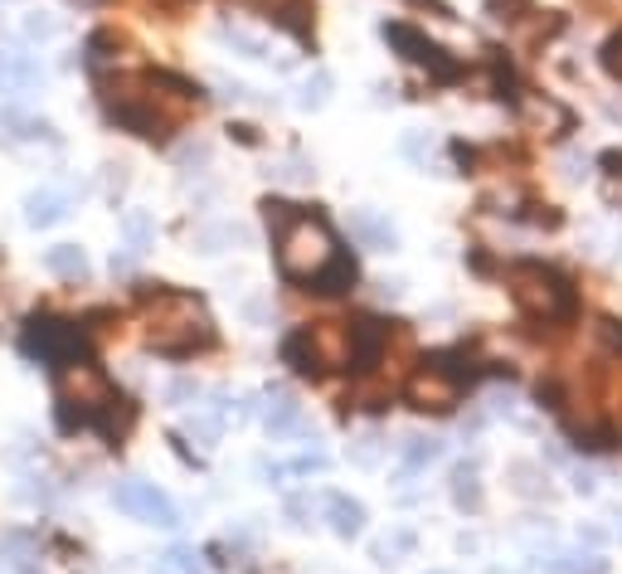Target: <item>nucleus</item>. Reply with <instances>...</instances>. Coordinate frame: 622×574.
I'll list each match as a JSON object with an SVG mask.
<instances>
[{
  "label": "nucleus",
  "instance_id": "8",
  "mask_svg": "<svg viewBox=\"0 0 622 574\" xmlns=\"http://www.w3.org/2000/svg\"><path fill=\"white\" fill-rule=\"evenodd\" d=\"M404 395H409V404L414 409H423V414H448V409H457L462 385L448 375L443 365H423V370H414L409 375Z\"/></svg>",
  "mask_w": 622,
  "mask_h": 574
},
{
  "label": "nucleus",
  "instance_id": "22",
  "mask_svg": "<svg viewBox=\"0 0 622 574\" xmlns=\"http://www.w3.org/2000/svg\"><path fill=\"white\" fill-rule=\"evenodd\" d=\"M25 137H49V122H35L15 108H0V142H25Z\"/></svg>",
  "mask_w": 622,
  "mask_h": 574
},
{
  "label": "nucleus",
  "instance_id": "35",
  "mask_svg": "<svg viewBox=\"0 0 622 574\" xmlns=\"http://www.w3.org/2000/svg\"><path fill=\"white\" fill-rule=\"evenodd\" d=\"M598 336H603V341H608V346H613V351L622 356V322H613V317H608V322H598Z\"/></svg>",
  "mask_w": 622,
  "mask_h": 574
},
{
  "label": "nucleus",
  "instance_id": "28",
  "mask_svg": "<svg viewBox=\"0 0 622 574\" xmlns=\"http://www.w3.org/2000/svg\"><path fill=\"white\" fill-rule=\"evenodd\" d=\"M122 229H127V239H132V249H146V244H151V220L146 215H127V224H122Z\"/></svg>",
  "mask_w": 622,
  "mask_h": 574
},
{
  "label": "nucleus",
  "instance_id": "12",
  "mask_svg": "<svg viewBox=\"0 0 622 574\" xmlns=\"http://www.w3.org/2000/svg\"><path fill=\"white\" fill-rule=\"evenodd\" d=\"M263 429L273 438H287V434H302L307 429V419H302V404L292 395H282V390H273L268 395V409H263Z\"/></svg>",
  "mask_w": 622,
  "mask_h": 574
},
{
  "label": "nucleus",
  "instance_id": "25",
  "mask_svg": "<svg viewBox=\"0 0 622 574\" xmlns=\"http://www.w3.org/2000/svg\"><path fill=\"white\" fill-rule=\"evenodd\" d=\"M219 40L239 44V49L248 54V59H263V40H258V35H248L244 25H224V30H219Z\"/></svg>",
  "mask_w": 622,
  "mask_h": 574
},
{
  "label": "nucleus",
  "instance_id": "33",
  "mask_svg": "<svg viewBox=\"0 0 622 574\" xmlns=\"http://www.w3.org/2000/svg\"><path fill=\"white\" fill-rule=\"evenodd\" d=\"M399 550H409V536H394V540H380V545H375V560H380V565H389V560H394V555H399Z\"/></svg>",
  "mask_w": 622,
  "mask_h": 574
},
{
  "label": "nucleus",
  "instance_id": "15",
  "mask_svg": "<svg viewBox=\"0 0 622 574\" xmlns=\"http://www.w3.org/2000/svg\"><path fill=\"white\" fill-rule=\"evenodd\" d=\"M350 288H355V258H346V254H336L331 263L312 278V292H321V297H336V292H350Z\"/></svg>",
  "mask_w": 622,
  "mask_h": 574
},
{
  "label": "nucleus",
  "instance_id": "10",
  "mask_svg": "<svg viewBox=\"0 0 622 574\" xmlns=\"http://www.w3.org/2000/svg\"><path fill=\"white\" fill-rule=\"evenodd\" d=\"M307 336H312V346H316L321 370L350 365V326H341V322H316V326H307Z\"/></svg>",
  "mask_w": 622,
  "mask_h": 574
},
{
  "label": "nucleus",
  "instance_id": "2",
  "mask_svg": "<svg viewBox=\"0 0 622 574\" xmlns=\"http://www.w3.org/2000/svg\"><path fill=\"white\" fill-rule=\"evenodd\" d=\"M214 341V326L205 317L195 297H180V292H156V312H151V331L146 346L161 356H190L195 346Z\"/></svg>",
  "mask_w": 622,
  "mask_h": 574
},
{
  "label": "nucleus",
  "instance_id": "40",
  "mask_svg": "<svg viewBox=\"0 0 622 574\" xmlns=\"http://www.w3.org/2000/svg\"><path fill=\"white\" fill-rule=\"evenodd\" d=\"M618 536H622V516H618Z\"/></svg>",
  "mask_w": 622,
  "mask_h": 574
},
{
  "label": "nucleus",
  "instance_id": "1",
  "mask_svg": "<svg viewBox=\"0 0 622 574\" xmlns=\"http://www.w3.org/2000/svg\"><path fill=\"white\" fill-rule=\"evenodd\" d=\"M190 88L180 78H166V74H122L103 83V103H108V117L117 127L137 132V137H166V132L180 122V112L190 108Z\"/></svg>",
  "mask_w": 622,
  "mask_h": 574
},
{
  "label": "nucleus",
  "instance_id": "30",
  "mask_svg": "<svg viewBox=\"0 0 622 574\" xmlns=\"http://www.w3.org/2000/svg\"><path fill=\"white\" fill-rule=\"evenodd\" d=\"M603 69H608V74H613L618 83H622V35H613V40L603 44Z\"/></svg>",
  "mask_w": 622,
  "mask_h": 574
},
{
  "label": "nucleus",
  "instance_id": "29",
  "mask_svg": "<svg viewBox=\"0 0 622 574\" xmlns=\"http://www.w3.org/2000/svg\"><path fill=\"white\" fill-rule=\"evenodd\" d=\"M263 215H268V224H273V229L282 234L292 220H297V210H292V205H282V200H263Z\"/></svg>",
  "mask_w": 622,
  "mask_h": 574
},
{
  "label": "nucleus",
  "instance_id": "14",
  "mask_svg": "<svg viewBox=\"0 0 622 574\" xmlns=\"http://www.w3.org/2000/svg\"><path fill=\"white\" fill-rule=\"evenodd\" d=\"M438 458H443V438H433V434H414V438H404L399 443L404 472H423V468H433Z\"/></svg>",
  "mask_w": 622,
  "mask_h": 574
},
{
  "label": "nucleus",
  "instance_id": "41",
  "mask_svg": "<svg viewBox=\"0 0 622 574\" xmlns=\"http://www.w3.org/2000/svg\"><path fill=\"white\" fill-rule=\"evenodd\" d=\"M78 5H88V0H78Z\"/></svg>",
  "mask_w": 622,
  "mask_h": 574
},
{
  "label": "nucleus",
  "instance_id": "37",
  "mask_svg": "<svg viewBox=\"0 0 622 574\" xmlns=\"http://www.w3.org/2000/svg\"><path fill=\"white\" fill-rule=\"evenodd\" d=\"M54 30H59L54 20H39V15L25 20V35H30V40H54Z\"/></svg>",
  "mask_w": 622,
  "mask_h": 574
},
{
  "label": "nucleus",
  "instance_id": "34",
  "mask_svg": "<svg viewBox=\"0 0 622 574\" xmlns=\"http://www.w3.org/2000/svg\"><path fill=\"white\" fill-rule=\"evenodd\" d=\"M282 472H326V453H302L297 463H287Z\"/></svg>",
  "mask_w": 622,
  "mask_h": 574
},
{
  "label": "nucleus",
  "instance_id": "19",
  "mask_svg": "<svg viewBox=\"0 0 622 574\" xmlns=\"http://www.w3.org/2000/svg\"><path fill=\"white\" fill-rule=\"evenodd\" d=\"M282 360H287L297 375H321V360H316V346L307 331H292L287 341H282Z\"/></svg>",
  "mask_w": 622,
  "mask_h": 574
},
{
  "label": "nucleus",
  "instance_id": "31",
  "mask_svg": "<svg viewBox=\"0 0 622 574\" xmlns=\"http://www.w3.org/2000/svg\"><path fill=\"white\" fill-rule=\"evenodd\" d=\"M190 434H195L200 443H214V438H219V419H210V414H200V419H190Z\"/></svg>",
  "mask_w": 622,
  "mask_h": 574
},
{
  "label": "nucleus",
  "instance_id": "27",
  "mask_svg": "<svg viewBox=\"0 0 622 574\" xmlns=\"http://www.w3.org/2000/svg\"><path fill=\"white\" fill-rule=\"evenodd\" d=\"M326 88H331V78H326V74H312L307 83H302V98H297V103H302V108H321V103H326Z\"/></svg>",
  "mask_w": 622,
  "mask_h": 574
},
{
  "label": "nucleus",
  "instance_id": "9",
  "mask_svg": "<svg viewBox=\"0 0 622 574\" xmlns=\"http://www.w3.org/2000/svg\"><path fill=\"white\" fill-rule=\"evenodd\" d=\"M59 395H64V404H73V399L83 404V419H88V414H98L112 399V385L103 380V370H93L88 360H73L59 375Z\"/></svg>",
  "mask_w": 622,
  "mask_h": 574
},
{
  "label": "nucleus",
  "instance_id": "20",
  "mask_svg": "<svg viewBox=\"0 0 622 574\" xmlns=\"http://www.w3.org/2000/svg\"><path fill=\"white\" fill-rule=\"evenodd\" d=\"M326 516H331V531L336 536H360V526H365V506L350 502V497H326Z\"/></svg>",
  "mask_w": 622,
  "mask_h": 574
},
{
  "label": "nucleus",
  "instance_id": "23",
  "mask_svg": "<svg viewBox=\"0 0 622 574\" xmlns=\"http://www.w3.org/2000/svg\"><path fill=\"white\" fill-rule=\"evenodd\" d=\"M520 112H525L530 127H554V132L569 127V112H564L559 103H550V98H525V103H520Z\"/></svg>",
  "mask_w": 622,
  "mask_h": 574
},
{
  "label": "nucleus",
  "instance_id": "4",
  "mask_svg": "<svg viewBox=\"0 0 622 574\" xmlns=\"http://www.w3.org/2000/svg\"><path fill=\"white\" fill-rule=\"evenodd\" d=\"M341 254L336 249V234L326 229V220L321 215H297L287 224V229L278 234V258H282V273H292V278H312L321 273L331 258Z\"/></svg>",
  "mask_w": 622,
  "mask_h": 574
},
{
  "label": "nucleus",
  "instance_id": "6",
  "mask_svg": "<svg viewBox=\"0 0 622 574\" xmlns=\"http://www.w3.org/2000/svg\"><path fill=\"white\" fill-rule=\"evenodd\" d=\"M384 40H389L409 64H423V69L433 74L438 83H452V78L462 74V64H457V59H448L443 44H433L428 35H418V30H414V25H404V20H384Z\"/></svg>",
  "mask_w": 622,
  "mask_h": 574
},
{
  "label": "nucleus",
  "instance_id": "18",
  "mask_svg": "<svg viewBox=\"0 0 622 574\" xmlns=\"http://www.w3.org/2000/svg\"><path fill=\"white\" fill-rule=\"evenodd\" d=\"M44 268H49L54 278H88V254L78 249V244H54V249L44 254Z\"/></svg>",
  "mask_w": 622,
  "mask_h": 574
},
{
  "label": "nucleus",
  "instance_id": "38",
  "mask_svg": "<svg viewBox=\"0 0 622 574\" xmlns=\"http://www.w3.org/2000/svg\"><path fill=\"white\" fill-rule=\"evenodd\" d=\"M278 176H282V180H312V171H307V166H302V161H287Z\"/></svg>",
  "mask_w": 622,
  "mask_h": 574
},
{
  "label": "nucleus",
  "instance_id": "21",
  "mask_svg": "<svg viewBox=\"0 0 622 574\" xmlns=\"http://www.w3.org/2000/svg\"><path fill=\"white\" fill-rule=\"evenodd\" d=\"M350 234H355L365 249H394V229H389V224H384L380 215H370V210L350 215Z\"/></svg>",
  "mask_w": 622,
  "mask_h": 574
},
{
  "label": "nucleus",
  "instance_id": "26",
  "mask_svg": "<svg viewBox=\"0 0 622 574\" xmlns=\"http://www.w3.org/2000/svg\"><path fill=\"white\" fill-rule=\"evenodd\" d=\"M108 49H122V35H117V30H98V35L88 40V64H103V59H112Z\"/></svg>",
  "mask_w": 622,
  "mask_h": 574
},
{
  "label": "nucleus",
  "instance_id": "16",
  "mask_svg": "<svg viewBox=\"0 0 622 574\" xmlns=\"http://www.w3.org/2000/svg\"><path fill=\"white\" fill-rule=\"evenodd\" d=\"M545 574H608V560L598 550H559L550 555Z\"/></svg>",
  "mask_w": 622,
  "mask_h": 574
},
{
  "label": "nucleus",
  "instance_id": "11",
  "mask_svg": "<svg viewBox=\"0 0 622 574\" xmlns=\"http://www.w3.org/2000/svg\"><path fill=\"white\" fill-rule=\"evenodd\" d=\"M384 341H389V331H384L375 317H360L355 326H350V365H355V370H375Z\"/></svg>",
  "mask_w": 622,
  "mask_h": 574
},
{
  "label": "nucleus",
  "instance_id": "3",
  "mask_svg": "<svg viewBox=\"0 0 622 574\" xmlns=\"http://www.w3.org/2000/svg\"><path fill=\"white\" fill-rule=\"evenodd\" d=\"M506 288H511L516 307L530 322H569L579 312V297H574L569 278H559L545 263H511L506 268Z\"/></svg>",
  "mask_w": 622,
  "mask_h": 574
},
{
  "label": "nucleus",
  "instance_id": "17",
  "mask_svg": "<svg viewBox=\"0 0 622 574\" xmlns=\"http://www.w3.org/2000/svg\"><path fill=\"white\" fill-rule=\"evenodd\" d=\"M30 83H39V64L30 54H0V93H15Z\"/></svg>",
  "mask_w": 622,
  "mask_h": 574
},
{
  "label": "nucleus",
  "instance_id": "24",
  "mask_svg": "<svg viewBox=\"0 0 622 574\" xmlns=\"http://www.w3.org/2000/svg\"><path fill=\"white\" fill-rule=\"evenodd\" d=\"M452 502H457L462 511H477L482 506V482H477V468L472 463H462L452 472Z\"/></svg>",
  "mask_w": 622,
  "mask_h": 574
},
{
  "label": "nucleus",
  "instance_id": "32",
  "mask_svg": "<svg viewBox=\"0 0 622 574\" xmlns=\"http://www.w3.org/2000/svg\"><path fill=\"white\" fill-rule=\"evenodd\" d=\"M171 560H176V570H180V574H205V565H200V555H195V550H185V545L171 550Z\"/></svg>",
  "mask_w": 622,
  "mask_h": 574
},
{
  "label": "nucleus",
  "instance_id": "13",
  "mask_svg": "<svg viewBox=\"0 0 622 574\" xmlns=\"http://www.w3.org/2000/svg\"><path fill=\"white\" fill-rule=\"evenodd\" d=\"M69 215V195L64 190H35V195H25V220L35 224V229H49V224H59Z\"/></svg>",
  "mask_w": 622,
  "mask_h": 574
},
{
  "label": "nucleus",
  "instance_id": "7",
  "mask_svg": "<svg viewBox=\"0 0 622 574\" xmlns=\"http://www.w3.org/2000/svg\"><path fill=\"white\" fill-rule=\"evenodd\" d=\"M112 502H117V511H127V516H137V521L146 526H161V531H171V526H180V511H176V502L166 497L156 482H117L112 487Z\"/></svg>",
  "mask_w": 622,
  "mask_h": 574
},
{
  "label": "nucleus",
  "instance_id": "36",
  "mask_svg": "<svg viewBox=\"0 0 622 574\" xmlns=\"http://www.w3.org/2000/svg\"><path fill=\"white\" fill-rule=\"evenodd\" d=\"M195 395H200L195 380H176V385L166 390V399H171V404H180V399H195Z\"/></svg>",
  "mask_w": 622,
  "mask_h": 574
},
{
  "label": "nucleus",
  "instance_id": "5",
  "mask_svg": "<svg viewBox=\"0 0 622 574\" xmlns=\"http://www.w3.org/2000/svg\"><path fill=\"white\" fill-rule=\"evenodd\" d=\"M20 351H25L30 360H44V365H73V360L88 351V341H83V331H78L73 322L30 317L25 336H20Z\"/></svg>",
  "mask_w": 622,
  "mask_h": 574
},
{
  "label": "nucleus",
  "instance_id": "39",
  "mask_svg": "<svg viewBox=\"0 0 622 574\" xmlns=\"http://www.w3.org/2000/svg\"><path fill=\"white\" fill-rule=\"evenodd\" d=\"M161 5H180V0H161Z\"/></svg>",
  "mask_w": 622,
  "mask_h": 574
}]
</instances>
